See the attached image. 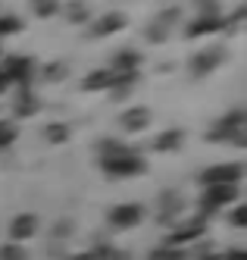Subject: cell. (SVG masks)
I'll use <instances>...</instances> for the list:
<instances>
[{
  "label": "cell",
  "mask_w": 247,
  "mask_h": 260,
  "mask_svg": "<svg viewBox=\"0 0 247 260\" xmlns=\"http://www.w3.org/2000/svg\"><path fill=\"white\" fill-rule=\"evenodd\" d=\"M34 232H38V216L34 213H19L10 222V238L16 241V245H19V241H25V238H31Z\"/></svg>",
  "instance_id": "cell-10"
},
{
  "label": "cell",
  "mask_w": 247,
  "mask_h": 260,
  "mask_svg": "<svg viewBox=\"0 0 247 260\" xmlns=\"http://www.w3.org/2000/svg\"><path fill=\"white\" fill-rule=\"evenodd\" d=\"M147 170V160L138 154V151H128L122 157H113V160H103V173L110 179H131V176H141Z\"/></svg>",
  "instance_id": "cell-2"
},
{
  "label": "cell",
  "mask_w": 247,
  "mask_h": 260,
  "mask_svg": "<svg viewBox=\"0 0 247 260\" xmlns=\"http://www.w3.org/2000/svg\"><path fill=\"white\" fill-rule=\"evenodd\" d=\"M200 16H219V0H194Z\"/></svg>",
  "instance_id": "cell-26"
},
{
  "label": "cell",
  "mask_w": 247,
  "mask_h": 260,
  "mask_svg": "<svg viewBox=\"0 0 247 260\" xmlns=\"http://www.w3.org/2000/svg\"><path fill=\"white\" fill-rule=\"evenodd\" d=\"M34 4H38V0H34Z\"/></svg>",
  "instance_id": "cell-30"
},
{
  "label": "cell",
  "mask_w": 247,
  "mask_h": 260,
  "mask_svg": "<svg viewBox=\"0 0 247 260\" xmlns=\"http://www.w3.org/2000/svg\"><path fill=\"white\" fill-rule=\"evenodd\" d=\"M197 235H203V219H194V222H188V226H182L179 232H172L163 245L166 248H175V245H182V241H191V238H197Z\"/></svg>",
  "instance_id": "cell-14"
},
{
  "label": "cell",
  "mask_w": 247,
  "mask_h": 260,
  "mask_svg": "<svg viewBox=\"0 0 247 260\" xmlns=\"http://www.w3.org/2000/svg\"><path fill=\"white\" fill-rule=\"evenodd\" d=\"M16 116L19 119H28V116H34L38 110H41V101H38V94H31V91H22V94L16 98Z\"/></svg>",
  "instance_id": "cell-15"
},
{
  "label": "cell",
  "mask_w": 247,
  "mask_h": 260,
  "mask_svg": "<svg viewBox=\"0 0 247 260\" xmlns=\"http://www.w3.org/2000/svg\"><path fill=\"white\" fill-rule=\"evenodd\" d=\"M63 76H66V66H63V63H53V66L44 69V79H47V82H60Z\"/></svg>",
  "instance_id": "cell-27"
},
{
  "label": "cell",
  "mask_w": 247,
  "mask_h": 260,
  "mask_svg": "<svg viewBox=\"0 0 247 260\" xmlns=\"http://www.w3.org/2000/svg\"><path fill=\"white\" fill-rule=\"evenodd\" d=\"M19 28H22V19H19V16H0V38L16 35Z\"/></svg>",
  "instance_id": "cell-22"
},
{
  "label": "cell",
  "mask_w": 247,
  "mask_h": 260,
  "mask_svg": "<svg viewBox=\"0 0 247 260\" xmlns=\"http://www.w3.org/2000/svg\"><path fill=\"white\" fill-rule=\"evenodd\" d=\"M244 176L241 163H222V166H210L200 173V185L213 188V185H238V179Z\"/></svg>",
  "instance_id": "cell-3"
},
{
  "label": "cell",
  "mask_w": 247,
  "mask_h": 260,
  "mask_svg": "<svg viewBox=\"0 0 247 260\" xmlns=\"http://www.w3.org/2000/svg\"><path fill=\"white\" fill-rule=\"evenodd\" d=\"M138 66H141V53L138 50H119L116 57H113V72H119V76L138 72Z\"/></svg>",
  "instance_id": "cell-13"
},
{
  "label": "cell",
  "mask_w": 247,
  "mask_h": 260,
  "mask_svg": "<svg viewBox=\"0 0 247 260\" xmlns=\"http://www.w3.org/2000/svg\"><path fill=\"white\" fill-rule=\"evenodd\" d=\"M7 88H10V82H7V76H4V72H0V94H4Z\"/></svg>",
  "instance_id": "cell-29"
},
{
  "label": "cell",
  "mask_w": 247,
  "mask_h": 260,
  "mask_svg": "<svg viewBox=\"0 0 247 260\" xmlns=\"http://www.w3.org/2000/svg\"><path fill=\"white\" fill-rule=\"evenodd\" d=\"M125 22H128V19H125L122 13H107V16H100V19L91 25V35H97V38H107V35L125 28Z\"/></svg>",
  "instance_id": "cell-11"
},
{
  "label": "cell",
  "mask_w": 247,
  "mask_h": 260,
  "mask_svg": "<svg viewBox=\"0 0 247 260\" xmlns=\"http://www.w3.org/2000/svg\"><path fill=\"white\" fill-rule=\"evenodd\" d=\"M169 31H172V28H169L166 22H160V19H157V22L150 25V28H147L144 35H147V41H154V44H160V41H166V38H169Z\"/></svg>",
  "instance_id": "cell-19"
},
{
  "label": "cell",
  "mask_w": 247,
  "mask_h": 260,
  "mask_svg": "<svg viewBox=\"0 0 247 260\" xmlns=\"http://www.w3.org/2000/svg\"><path fill=\"white\" fill-rule=\"evenodd\" d=\"M0 260H28V254H25V248L22 245H0Z\"/></svg>",
  "instance_id": "cell-20"
},
{
  "label": "cell",
  "mask_w": 247,
  "mask_h": 260,
  "mask_svg": "<svg viewBox=\"0 0 247 260\" xmlns=\"http://www.w3.org/2000/svg\"><path fill=\"white\" fill-rule=\"evenodd\" d=\"M244 110H232L229 116H219L216 125L206 132V138L210 141H232V144H244Z\"/></svg>",
  "instance_id": "cell-1"
},
{
  "label": "cell",
  "mask_w": 247,
  "mask_h": 260,
  "mask_svg": "<svg viewBox=\"0 0 247 260\" xmlns=\"http://www.w3.org/2000/svg\"><path fill=\"white\" fill-rule=\"evenodd\" d=\"M69 135H72V128H69V125H63V122H53V125H47V128H44L47 144H63Z\"/></svg>",
  "instance_id": "cell-18"
},
{
  "label": "cell",
  "mask_w": 247,
  "mask_h": 260,
  "mask_svg": "<svg viewBox=\"0 0 247 260\" xmlns=\"http://www.w3.org/2000/svg\"><path fill=\"white\" fill-rule=\"evenodd\" d=\"M16 135H19V132H16V125L0 119V151H7V147L16 141Z\"/></svg>",
  "instance_id": "cell-23"
},
{
  "label": "cell",
  "mask_w": 247,
  "mask_h": 260,
  "mask_svg": "<svg viewBox=\"0 0 247 260\" xmlns=\"http://www.w3.org/2000/svg\"><path fill=\"white\" fill-rule=\"evenodd\" d=\"M185 257H188V254H185V251H179V248H166V245H160L150 260H185Z\"/></svg>",
  "instance_id": "cell-24"
},
{
  "label": "cell",
  "mask_w": 247,
  "mask_h": 260,
  "mask_svg": "<svg viewBox=\"0 0 247 260\" xmlns=\"http://www.w3.org/2000/svg\"><path fill=\"white\" fill-rule=\"evenodd\" d=\"M182 207H185V201L175 191H163V198H160V219L163 222H172L182 213Z\"/></svg>",
  "instance_id": "cell-12"
},
{
  "label": "cell",
  "mask_w": 247,
  "mask_h": 260,
  "mask_svg": "<svg viewBox=\"0 0 247 260\" xmlns=\"http://www.w3.org/2000/svg\"><path fill=\"white\" fill-rule=\"evenodd\" d=\"M222 28H229V19L219 13V16H197V19H191L185 25V35L188 38H197V35H216Z\"/></svg>",
  "instance_id": "cell-7"
},
{
  "label": "cell",
  "mask_w": 247,
  "mask_h": 260,
  "mask_svg": "<svg viewBox=\"0 0 247 260\" xmlns=\"http://www.w3.org/2000/svg\"><path fill=\"white\" fill-rule=\"evenodd\" d=\"M182 132H179V128H169V132H163L157 141H154V147H157V151H179V147H182Z\"/></svg>",
  "instance_id": "cell-17"
},
{
  "label": "cell",
  "mask_w": 247,
  "mask_h": 260,
  "mask_svg": "<svg viewBox=\"0 0 247 260\" xmlns=\"http://www.w3.org/2000/svg\"><path fill=\"white\" fill-rule=\"evenodd\" d=\"M232 222H235V226H244V222H247V210H244V207H238V210L232 213Z\"/></svg>",
  "instance_id": "cell-28"
},
{
  "label": "cell",
  "mask_w": 247,
  "mask_h": 260,
  "mask_svg": "<svg viewBox=\"0 0 247 260\" xmlns=\"http://www.w3.org/2000/svg\"><path fill=\"white\" fill-rule=\"evenodd\" d=\"M0 72L7 76L10 85H13V82L25 85V82H31V76H34V60H28V57H10L4 66H0Z\"/></svg>",
  "instance_id": "cell-6"
},
{
  "label": "cell",
  "mask_w": 247,
  "mask_h": 260,
  "mask_svg": "<svg viewBox=\"0 0 247 260\" xmlns=\"http://www.w3.org/2000/svg\"><path fill=\"white\" fill-rule=\"evenodd\" d=\"M232 201H238V185H213V188H206L200 194V207L203 213H216Z\"/></svg>",
  "instance_id": "cell-4"
},
{
  "label": "cell",
  "mask_w": 247,
  "mask_h": 260,
  "mask_svg": "<svg viewBox=\"0 0 247 260\" xmlns=\"http://www.w3.org/2000/svg\"><path fill=\"white\" fill-rule=\"evenodd\" d=\"M66 16H69V22H75V25H82V22H88V19H91V13H88V7H85V4H69Z\"/></svg>",
  "instance_id": "cell-21"
},
{
  "label": "cell",
  "mask_w": 247,
  "mask_h": 260,
  "mask_svg": "<svg viewBox=\"0 0 247 260\" xmlns=\"http://www.w3.org/2000/svg\"><path fill=\"white\" fill-rule=\"evenodd\" d=\"M82 88H85V91H103V88H113V69H97V72H91V76H85Z\"/></svg>",
  "instance_id": "cell-16"
},
{
  "label": "cell",
  "mask_w": 247,
  "mask_h": 260,
  "mask_svg": "<svg viewBox=\"0 0 247 260\" xmlns=\"http://www.w3.org/2000/svg\"><path fill=\"white\" fill-rule=\"evenodd\" d=\"M147 125H150V110L147 107H131V110H125V113L119 116V128L128 132V135L144 132Z\"/></svg>",
  "instance_id": "cell-8"
},
{
  "label": "cell",
  "mask_w": 247,
  "mask_h": 260,
  "mask_svg": "<svg viewBox=\"0 0 247 260\" xmlns=\"http://www.w3.org/2000/svg\"><path fill=\"white\" fill-rule=\"evenodd\" d=\"M110 226L113 229H135L138 222L144 219V207L141 204H119V207L110 210Z\"/></svg>",
  "instance_id": "cell-5"
},
{
  "label": "cell",
  "mask_w": 247,
  "mask_h": 260,
  "mask_svg": "<svg viewBox=\"0 0 247 260\" xmlns=\"http://www.w3.org/2000/svg\"><path fill=\"white\" fill-rule=\"evenodd\" d=\"M222 57H225V50L222 47H210V50H200L197 57L191 60V72L194 76H210V72L222 63Z\"/></svg>",
  "instance_id": "cell-9"
},
{
  "label": "cell",
  "mask_w": 247,
  "mask_h": 260,
  "mask_svg": "<svg viewBox=\"0 0 247 260\" xmlns=\"http://www.w3.org/2000/svg\"><path fill=\"white\" fill-rule=\"evenodd\" d=\"M56 10H60V0H38L34 4V13L41 16V19H50Z\"/></svg>",
  "instance_id": "cell-25"
}]
</instances>
